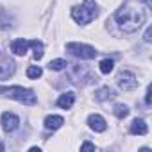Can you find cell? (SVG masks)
<instances>
[{"label": "cell", "mask_w": 152, "mask_h": 152, "mask_svg": "<svg viewBox=\"0 0 152 152\" xmlns=\"http://www.w3.org/2000/svg\"><path fill=\"white\" fill-rule=\"evenodd\" d=\"M115 18H116L118 27L124 32L131 34V32H136L145 23L147 13H145L141 0H124L122 7L115 13Z\"/></svg>", "instance_id": "1"}, {"label": "cell", "mask_w": 152, "mask_h": 152, "mask_svg": "<svg viewBox=\"0 0 152 152\" xmlns=\"http://www.w3.org/2000/svg\"><path fill=\"white\" fill-rule=\"evenodd\" d=\"M0 93L7 99H13L16 102H22L25 106H34L38 104V97L32 90L23 88V86H0Z\"/></svg>", "instance_id": "2"}, {"label": "cell", "mask_w": 152, "mask_h": 152, "mask_svg": "<svg viewBox=\"0 0 152 152\" xmlns=\"http://www.w3.org/2000/svg\"><path fill=\"white\" fill-rule=\"evenodd\" d=\"M97 16H99V9H97L95 0H84L83 6L72 7V18L81 25H86V23L93 22Z\"/></svg>", "instance_id": "3"}, {"label": "cell", "mask_w": 152, "mask_h": 152, "mask_svg": "<svg viewBox=\"0 0 152 152\" xmlns=\"http://www.w3.org/2000/svg\"><path fill=\"white\" fill-rule=\"evenodd\" d=\"M66 50L70 54H73L75 57H81V59H95L97 57V50L91 45L86 43H66Z\"/></svg>", "instance_id": "4"}, {"label": "cell", "mask_w": 152, "mask_h": 152, "mask_svg": "<svg viewBox=\"0 0 152 152\" xmlns=\"http://www.w3.org/2000/svg\"><path fill=\"white\" fill-rule=\"evenodd\" d=\"M68 79H70V83L79 84V86L84 84L86 79L97 81V77H95V79L91 77V73H90V70H88L86 66H79V64H72V68H70V72H68Z\"/></svg>", "instance_id": "5"}, {"label": "cell", "mask_w": 152, "mask_h": 152, "mask_svg": "<svg viewBox=\"0 0 152 152\" xmlns=\"http://www.w3.org/2000/svg\"><path fill=\"white\" fill-rule=\"evenodd\" d=\"M116 84H118L120 90H124V91H131V90H134V88L138 86V79H136V75H134L132 72L124 70V72L118 73Z\"/></svg>", "instance_id": "6"}, {"label": "cell", "mask_w": 152, "mask_h": 152, "mask_svg": "<svg viewBox=\"0 0 152 152\" xmlns=\"http://www.w3.org/2000/svg\"><path fill=\"white\" fill-rule=\"evenodd\" d=\"M0 124H2V129H4L6 132H13V131H16V129H18V125H20V118H18L15 113L6 111V113H2Z\"/></svg>", "instance_id": "7"}, {"label": "cell", "mask_w": 152, "mask_h": 152, "mask_svg": "<svg viewBox=\"0 0 152 152\" xmlns=\"http://www.w3.org/2000/svg\"><path fill=\"white\" fill-rule=\"evenodd\" d=\"M15 70H16V64L11 57H2L0 59V81L9 79L15 73Z\"/></svg>", "instance_id": "8"}, {"label": "cell", "mask_w": 152, "mask_h": 152, "mask_svg": "<svg viewBox=\"0 0 152 152\" xmlns=\"http://www.w3.org/2000/svg\"><path fill=\"white\" fill-rule=\"evenodd\" d=\"M88 125H90V129H93L95 132H104V131L107 129V124H106V120H104L100 115H90V116H88Z\"/></svg>", "instance_id": "9"}, {"label": "cell", "mask_w": 152, "mask_h": 152, "mask_svg": "<svg viewBox=\"0 0 152 152\" xmlns=\"http://www.w3.org/2000/svg\"><path fill=\"white\" fill-rule=\"evenodd\" d=\"M129 132L131 134H138V136H145L147 132H148V125L145 124V120L143 118H134L132 122H131V127H129Z\"/></svg>", "instance_id": "10"}, {"label": "cell", "mask_w": 152, "mask_h": 152, "mask_svg": "<svg viewBox=\"0 0 152 152\" xmlns=\"http://www.w3.org/2000/svg\"><path fill=\"white\" fill-rule=\"evenodd\" d=\"M63 124H64V118L59 116V115H48V116L45 118V127H47L48 131H57Z\"/></svg>", "instance_id": "11"}, {"label": "cell", "mask_w": 152, "mask_h": 152, "mask_svg": "<svg viewBox=\"0 0 152 152\" xmlns=\"http://www.w3.org/2000/svg\"><path fill=\"white\" fill-rule=\"evenodd\" d=\"M27 48H29V41L23 39V38H18L11 43V50L16 54V56H25L27 54Z\"/></svg>", "instance_id": "12"}, {"label": "cell", "mask_w": 152, "mask_h": 152, "mask_svg": "<svg viewBox=\"0 0 152 152\" xmlns=\"http://www.w3.org/2000/svg\"><path fill=\"white\" fill-rule=\"evenodd\" d=\"M73 102H75V93H73V91H66V93H63V95L57 99V106H59L61 109H70V107L73 106Z\"/></svg>", "instance_id": "13"}, {"label": "cell", "mask_w": 152, "mask_h": 152, "mask_svg": "<svg viewBox=\"0 0 152 152\" xmlns=\"http://www.w3.org/2000/svg\"><path fill=\"white\" fill-rule=\"evenodd\" d=\"M113 97H116V91H115V90H111L109 86H104V88H99V90L95 91V99H97L99 102H104V100H109V99H113Z\"/></svg>", "instance_id": "14"}, {"label": "cell", "mask_w": 152, "mask_h": 152, "mask_svg": "<svg viewBox=\"0 0 152 152\" xmlns=\"http://www.w3.org/2000/svg\"><path fill=\"white\" fill-rule=\"evenodd\" d=\"M29 47L34 48V59L39 61V59L43 57V54H45V47H43V43H41L39 39H32V41H29Z\"/></svg>", "instance_id": "15"}, {"label": "cell", "mask_w": 152, "mask_h": 152, "mask_svg": "<svg viewBox=\"0 0 152 152\" xmlns=\"http://www.w3.org/2000/svg\"><path fill=\"white\" fill-rule=\"evenodd\" d=\"M113 113H115V116H116V118H120V120H122V118H125V116L129 115V107H127L125 104H116V106L113 107Z\"/></svg>", "instance_id": "16"}, {"label": "cell", "mask_w": 152, "mask_h": 152, "mask_svg": "<svg viewBox=\"0 0 152 152\" xmlns=\"http://www.w3.org/2000/svg\"><path fill=\"white\" fill-rule=\"evenodd\" d=\"M99 66H100V72L102 73H111L113 68H115V61L113 59H102Z\"/></svg>", "instance_id": "17"}, {"label": "cell", "mask_w": 152, "mask_h": 152, "mask_svg": "<svg viewBox=\"0 0 152 152\" xmlns=\"http://www.w3.org/2000/svg\"><path fill=\"white\" fill-rule=\"evenodd\" d=\"M41 75H43V70L39 66H29L27 68V77L29 79H39Z\"/></svg>", "instance_id": "18"}, {"label": "cell", "mask_w": 152, "mask_h": 152, "mask_svg": "<svg viewBox=\"0 0 152 152\" xmlns=\"http://www.w3.org/2000/svg\"><path fill=\"white\" fill-rule=\"evenodd\" d=\"M64 66H68L64 59H54V61H50V63H48V68H50V70H56V72L63 70Z\"/></svg>", "instance_id": "19"}, {"label": "cell", "mask_w": 152, "mask_h": 152, "mask_svg": "<svg viewBox=\"0 0 152 152\" xmlns=\"http://www.w3.org/2000/svg\"><path fill=\"white\" fill-rule=\"evenodd\" d=\"M81 150H95V145L90 143V141H84V143L81 145Z\"/></svg>", "instance_id": "20"}, {"label": "cell", "mask_w": 152, "mask_h": 152, "mask_svg": "<svg viewBox=\"0 0 152 152\" xmlns=\"http://www.w3.org/2000/svg\"><path fill=\"white\" fill-rule=\"evenodd\" d=\"M150 36H152V29H150V27H147V31H145V36H143V39H145L147 43H150V41H152V38H150Z\"/></svg>", "instance_id": "21"}, {"label": "cell", "mask_w": 152, "mask_h": 152, "mask_svg": "<svg viewBox=\"0 0 152 152\" xmlns=\"http://www.w3.org/2000/svg\"><path fill=\"white\" fill-rule=\"evenodd\" d=\"M150 93H152V88L147 86V93H145V104L147 106H150Z\"/></svg>", "instance_id": "22"}, {"label": "cell", "mask_w": 152, "mask_h": 152, "mask_svg": "<svg viewBox=\"0 0 152 152\" xmlns=\"http://www.w3.org/2000/svg\"><path fill=\"white\" fill-rule=\"evenodd\" d=\"M145 6L147 7H152V0H145Z\"/></svg>", "instance_id": "23"}, {"label": "cell", "mask_w": 152, "mask_h": 152, "mask_svg": "<svg viewBox=\"0 0 152 152\" xmlns=\"http://www.w3.org/2000/svg\"><path fill=\"white\" fill-rule=\"evenodd\" d=\"M31 152H39V147H31Z\"/></svg>", "instance_id": "24"}, {"label": "cell", "mask_w": 152, "mask_h": 152, "mask_svg": "<svg viewBox=\"0 0 152 152\" xmlns=\"http://www.w3.org/2000/svg\"><path fill=\"white\" fill-rule=\"evenodd\" d=\"M4 148H6V147H4V143H2V140H0V152H2Z\"/></svg>", "instance_id": "25"}]
</instances>
